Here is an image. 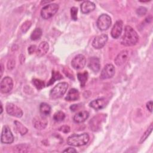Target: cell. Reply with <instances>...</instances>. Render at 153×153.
Here are the masks:
<instances>
[{"label": "cell", "mask_w": 153, "mask_h": 153, "mask_svg": "<svg viewBox=\"0 0 153 153\" xmlns=\"http://www.w3.org/2000/svg\"><path fill=\"white\" fill-rule=\"evenodd\" d=\"M5 109L9 115L17 118L22 117L23 114L21 108L12 103H7Z\"/></svg>", "instance_id": "obj_8"}, {"label": "cell", "mask_w": 153, "mask_h": 153, "mask_svg": "<svg viewBox=\"0 0 153 153\" xmlns=\"http://www.w3.org/2000/svg\"><path fill=\"white\" fill-rule=\"evenodd\" d=\"M15 66V61L13 59H10L7 63V68L8 69H12Z\"/></svg>", "instance_id": "obj_33"}, {"label": "cell", "mask_w": 153, "mask_h": 153, "mask_svg": "<svg viewBox=\"0 0 153 153\" xmlns=\"http://www.w3.org/2000/svg\"><path fill=\"white\" fill-rule=\"evenodd\" d=\"M32 82H33V85L35 86V87L38 90H41V89L43 88L45 86L44 81H42L39 79H36V78L33 79L32 80Z\"/></svg>", "instance_id": "obj_29"}, {"label": "cell", "mask_w": 153, "mask_h": 153, "mask_svg": "<svg viewBox=\"0 0 153 153\" xmlns=\"http://www.w3.org/2000/svg\"><path fill=\"white\" fill-rule=\"evenodd\" d=\"M152 124H151L150 125V126L147 128V130L145 131V132L143 133V134L142 136L139 143H143L146 139L147 137L149 136V134H151V133L152 132Z\"/></svg>", "instance_id": "obj_28"}, {"label": "cell", "mask_w": 153, "mask_h": 153, "mask_svg": "<svg viewBox=\"0 0 153 153\" xmlns=\"http://www.w3.org/2000/svg\"><path fill=\"white\" fill-rule=\"evenodd\" d=\"M146 108L151 112H152V100H150L148 102H147Z\"/></svg>", "instance_id": "obj_36"}, {"label": "cell", "mask_w": 153, "mask_h": 153, "mask_svg": "<svg viewBox=\"0 0 153 153\" xmlns=\"http://www.w3.org/2000/svg\"><path fill=\"white\" fill-rule=\"evenodd\" d=\"M108 37L106 34H101L96 36L93 40L92 45L96 49H100L107 42Z\"/></svg>", "instance_id": "obj_11"}, {"label": "cell", "mask_w": 153, "mask_h": 153, "mask_svg": "<svg viewBox=\"0 0 153 153\" xmlns=\"http://www.w3.org/2000/svg\"><path fill=\"white\" fill-rule=\"evenodd\" d=\"M36 50H37V47H36V45H30L29 48H28V51L29 53V54H32L33 53H36Z\"/></svg>", "instance_id": "obj_35"}, {"label": "cell", "mask_w": 153, "mask_h": 153, "mask_svg": "<svg viewBox=\"0 0 153 153\" xmlns=\"http://www.w3.org/2000/svg\"><path fill=\"white\" fill-rule=\"evenodd\" d=\"M31 25H32V23L29 20H27L25 22H24L20 27L22 32L23 33H26L28 30V29L30 27Z\"/></svg>", "instance_id": "obj_30"}, {"label": "cell", "mask_w": 153, "mask_h": 153, "mask_svg": "<svg viewBox=\"0 0 153 153\" xmlns=\"http://www.w3.org/2000/svg\"><path fill=\"white\" fill-rule=\"evenodd\" d=\"M95 8V4L90 1H85L81 4V11L84 14H87L93 11Z\"/></svg>", "instance_id": "obj_18"}, {"label": "cell", "mask_w": 153, "mask_h": 153, "mask_svg": "<svg viewBox=\"0 0 153 153\" xmlns=\"http://www.w3.org/2000/svg\"><path fill=\"white\" fill-rule=\"evenodd\" d=\"M1 77L2 75V74H3V71H4V66H3L2 64L1 65Z\"/></svg>", "instance_id": "obj_39"}, {"label": "cell", "mask_w": 153, "mask_h": 153, "mask_svg": "<svg viewBox=\"0 0 153 153\" xmlns=\"http://www.w3.org/2000/svg\"><path fill=\"white\" fill-rule=\"evenodd\" d=\"M123 23L121 20H118L115 23L111 32V35L112 38L115 39L119 38L123 30Z\"/></svg>", "instance_id": "obj_14"}, {"label": "cell", "mask_w": 153, "mask_h": 153, "mask_svg": "<svg viewBox=\"0 0 153 153\" xmlns=\"http://www.w3.org/2000/svg\"><path fill=\"white\" fill-rule=\"evenodd\" d=\"M65 118V114L63 112L59 111L56 112L53 115V119L56 122H60L63 121Z\"/></svg>", "instance_id": "obj_27"}, {"label": "cell", "mask_w": 153, "mask_h": 153, "mask_svg": "<svg viewBox=\"0 0 153 153\" xmlns=\"http://www.w3.org/2000/svg\"><path fill=\"white\" fill-rule=\"evenodd\" d=\"M63 152H77V151L73 148H67L66 149H65Z\"/></svg>", "instance_id": "obj_37"}, {"label": "cell", "mask_w": 153, "mask_h": 153, "mask_svg": "<svg viewBox=\"0 0 153 153\" xmlns=\"http://www.w3.org/2000/svg\"><path fill=\"white\" fill-rule=\"evenodd\" d=\"M42 36V30L39 27H37L33 30V31L32 32L30 38L32 41H36L39 39Z\"/></svg>", "instance_id": "obj_25"}, {"label": "cell", "mask_w": 153, "mask_h": 153, "mask_svg": "<svg viewBox=\"0 0 153 153\" xmlns=\"http://www.w3.org/2000/svg\"><path fill=\"white\" fill-rule=\"evenodd\" d=\"M59 130L63 133H68L70 131V127L68 126H63L62 127H60Z\"/></svg>", "instance_id": "obj_34"}, {"label": "cell", "mask_w": 153, "mask_h": 153, "mask_svg": "<svg viewBox=\"0 0 153 153\" xmlns=\"http://www.w3.org/2000/svg\"><path fill=\"white\" fill-rule=\"evenodd\" d=\"M39 111L40 113L44 117L48 116L51 112V107L50 106L45 102L41 103L39 105Z\"/></svg>", "instance_id": "obj_22"}, {"label": "cell", "mask_w": 153, "mask_h": 153, "mask_svg": "<svg viewBox=\"0 0 153 153\" xmlns=\"http://www.w3.org/2000/svg\"><path fill=\"white\" fill-rule=\"evenodd\" d=\"M90 137L88 133H84L79 134H74L69 136L67 139V143L73 146H81L86 145Z\"/></svg>", "instance_id": "obj_2"}, {"label": "cell", "mask_w": 153, "mask_h": 153, "mask_svg": "<svg viewBox=\"0 0 153 153\" xmlns=\"http://www.w3.org/2000/svg\"><path fill=\"white\" fill-rule=\"evenodd\" d=\"M105 116L103 115L98 114V115L95 116L91 119L90 121V127L93 131H96L97 129H99L102 124V120L105 119Z\"/></svg>", "instance_id": "obj_15"}, {"label": "cell", "mask_w": 153, "mask_h": 153, "mask_svg": "<svg viewBox=\"0 0 153 153\" xmlns=\"http://www.w3.org/2000/svg\"><path fill=\"white\" fill-rule=\"evenodd\" d=\"M79 97V93L78 90L75 88H71L69 90L65 99L68 101H75L78 100Z\"/></svg>", "instance_id": "obj_21"}, {"label": "cell", "mask_w": 153, "mask_h": 153, "mask_svg": "<svg viewBox=\"0 0 153 153\" xmlns=\"http://www.w3.org/2000/svg\"><path fill=\"white\" fill-rule=\"evenodd\" d=\"M77 106H78V105H72V106L70 107L71 111H75V110H76V109H77Z\"/></svg>", "instance_id": "obj_38"}, {"label": "cell", "mask_w": 153, "mask_h": 153, "mask_svg": "<svg viewBox=\"0 0 153 153\" xmlns=\"http://www.w3.org/2000/svg\"><path fill=\"white\" fill-rule=\"evenodd\" d=\"M1 141L2 143L10 144L13 142L14 141V136L7 126H4L2 128L1 136Z\"/></svg>", "instance_id": "obj_6"}, {"label": "cell", "mask_w": 153, "mask_h": 153, "mask_svg": "<svg viewBox=\"0 0 153 153\" xmlns=\"http://www.w3.org/2000/svg\"><path fill=\"white\" fill-rule=\"evenodd\" d=\"M108 101L105 98H99L95 100H93L90 103V106L95 110H99L105 108Z\"/></svg>", "instance_id": "obj_13"}, {"label": "cell", "mask_w": 153, "mask_h": 153, "mask_svg": "<svg viewBox=\"0 0 153 153\" xmlns=\"http://www.w3.org/2000/svg\"><path fill=\"white\" fill-rule=\"evenodd\" d=\"M146 11H147V10L146 8L143 7H140L137 9L136 13L139 16H143L146 13Z\"/></svg>", "instance_id": "obj_32"}, {"label": "cell", "mask_w": 153, "mask_h": 153, "mask_svg": "<svg viewBox=\"0 0 153 153\" xmlns=\"http://www.w3.org/2000/svg\"><path fill=\"white\" fill-rule=\"evenodd\" d=\"M59 5L57 4H50L43 7L41 10V16L44 19H48L52 17L57 12Z\"/></svg>", "instance_id": "obj_4"}, {"label": "cell", "mask_w": 153, "mask_h": 153, "mask_svg": "<svg viewBox=\"0 0 153 153\" xmlns=\"http://www.w3.org/2000/svg\"><path fill=\"white\" fill-rule=\"evenodd\" d=\"M115 73V68L112 64H107L105 66L100 73V78L102 79H109L114 76Z\"/></svg>", "instance_id": "obj_10"}, {"label": "cell", "mask_w": 153, "mask_h": 153, "mask_svg": "<svg viewBox=\"0 0 153 153\" xmlns=\"http://www.w3.org/2000/svg\"><path fill=\"white\" fill-rule=\"evenodd\" d=\"M138 40L139 36L137 32L131 26H126L121 38V44L124 46H133L136 44Z\"/></svg>", "instance_id": "obj_1"}, {"label": "cell", "mask_w": 153, "mask_h": 153, "mask_svg": "<svg viewBox=\"0 0 153 153\" xmlns=\"http://www.w3.org/2000/svg\"><path fill=\"white\" fill-rule=\"evenodd\" d=\"M88 66L93 72H97L100 68V63L99 59L96 57H90L89 59Z\"/></svg>", "instance_id": "obj_17"}, {"label": "cell", "mask_w": 153, "mask_h": 153, "mask_svg": "<svg viewBox=\"0 0 153 153\" xmlns=\"http://www.w3.org/2000/svg\"><path fill=\"white\" fill-rule=\"evenodd\" d=\"M68 84L65 82H59L56 85L50 92V97L52 99H57L62 97L66 92Z\"/></svg>", "instance_id": "obj_3"}, {"label": "cell", "mask_w": 153, "mask_h": 153, "mask_svg": "<svg viewBox=\"0 0 153 153\" xmlns=\"http://www.w3.org/2000/svg\"><path fill=\"white\" fill-rule=\"evenodd\" d=\"M89 117V113L86 111H82L76 113L73 117L74 122L81 123L84 122Z\"/></svg>", "instance_id": "obj_19"}, {"label": "cell", "mask_w": 153, "mask_h": 153, "mask_svg": "<svg viewBox=\"0 0 153 153\" xmlns=\"http://www.w3.org/2000/svg\"><path fill=\"white\" fill-rule=\"evenodd\" d=\"M33 124L35 128L38 130L44 129L48 124V121L45 118L42 117H36L33 120Z\"/></svg>", "instance_id": "obj_16"}, {"label": "cell", "mask_w": 153, "mask_h": 153, "mask_svg": "<svg viewBox=\"0 0 153 153\" xmlns=\"http://www.w3.org/2000/svg\"><path fill=\"white\" fill-rule=\"evenodd\" d=\"M62 78V75L60 74V73L59 71H52V76L51 79L49 80L48 82L47 83V86H49L51 84H53L56 80H60Z\"/></svg>", "instance_id": "obj_24"}, {"label": "cell", "mask_w": 153, "mask_h": 153, "mask_svg": "<svg viewBox=\"0 0 153 153\" xmlns=\"http://www.w3.org/2000/svg\"><path fill=\"white\" fill-rule=\"evenodd\" d=\"M129 59V52L128 50H124L121 51L114 59L115 63L117 66H122L124 65Z\"/></svg>", "instance_id": "obj_12"}, {"label": "cell", "mask_w": 153, "mask_h": 153, "mask_svg": "<svg viewBox=\"0 0 153 153\" xmlns=\"http://www.w3.org/2000/svg\"><path fill=\"white\" fill-rule=\"evenodd\" d=\"M77 13H78V8L76 7H73L71 8V18L74 21H76L77 20Z\"/></svg>", "instance_id": "obj_31"}, {"label": "cell", "mask_w": 153, "mask_h": 153, "mask_svg": "<svg viewBox=\"0 0 153 153\" xmlns=\"http://www.w3.org/2000/svg\"><path fill=\"white\" fill-rule=\"evenodd\" d=\"M1 114L2 113V111H3V108H2V103L1 104Z\"/></svg>", "instance_id": "obj_40"}, {"label": "cell", "mask_w": 153, "mask_h": 153, "mask_svg": "<svg viewBox=\"0 0 153 153\" xmlns=\"http://www.w3.org/2000/svg\"><path fill=\"white\" fill-rule=\"evenodd\" d=\"M14 124L16 127L18 131L21 134V135H24L27 132V128L24 126L20 122L17 121H14Z\"/></svg>", "instance_id": "obj_26"}, {"label": "cell", "mask_w": 153, "mask_h": 153, "mask_svg": "<svg viewBox=\"0 0 153 153\" xmlns=\"http://www.w3.org/2000/svg\"><path fill=\"white\" fill-rule=\"evenodd\" d=\"M111 23L110 16L106 14H102L97 19V26L100 30H105L111 26Z\"/></svg>", "instance_id": "obj_5"}, {"label": "cell", "mask_w": 153, "mask_h": 153, "mask_svg": "<svg viewBox=\"0 0 153 153\" xmlns=\"http://www.w3.org/2000/svg\"><path fill=\"white\" fill-rule=\"evenodd\" d=\"M86 64V58L82 54L75 56L71 61V65L75 69H82Z\"/></svg>", "instance_id": "obj_9"}, {"label": "cell", "mask_w": 153, "mask_h": 153, "mask_svg": "<svg viewBox=\"0 0 153 153\" xmlns=\"http://www.w3.org/2000/svg\"><path fill=\"white\" fill-rule=\"evenodd\" d=\"M49 49V45L46 41L41 42L39 46L37 47V50L36 51V56L38 57H42L44 56Z\"/></svg>", "instance_id": "obj_20"}, {"label": "cell", "mask_w": 153, "mask_h": 153, "mask_svg": "<svg viewBox=\"0 0 153 153\" xmlns=\"http://www.w3.org/2000/svg\"><path fill=\"white\" fill-rule=\"evenodd\" d=\"M13 87V81L10 76H5L1 81L0 90L2 93H9Z\"/></svg>", "instance_id": "obj_7"}, {"label": "cell", "mask_w": 153, "mask_h": 153, "mask_svg": "<svg viewBox=\"0 0 153 153\" xmlns=\"http://www.w3.org/2000/svg\"><path fill=\"white\" fill-rule=\"evenodd\" d=\"M88 74L87 71H84V72H79L77 74V78L79 80L80 84H81V87H84L85 85V83L88 79Z\"/></svg>", "instance_id": "obj_23"}]
</instances>
